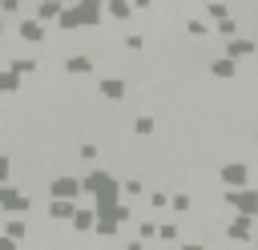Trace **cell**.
I'll list each match as a JSON object with an SVG mask.
<instances>
[]
</instances>
